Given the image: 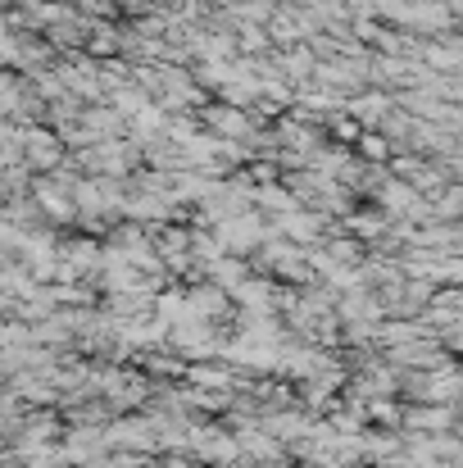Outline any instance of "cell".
Instances as JSON below:
<instances>
[]
</instances>
